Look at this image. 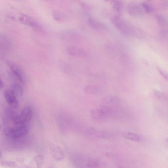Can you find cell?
Returning a JSON list of instances; mask_svg holds the SVG:
<instances>
[{
	"label": "cell",
	"mask_w": 168,
	"mask_h": 168,
	"mask_svg": "<svg viewBox=\"0 0 168 168\" xmlns=\"http://www.w3.org/2000/svg\"><path fill=\"white\" fill-rule=\"evenodd\" d=\"M113 108L101 106L100 107L91 111L92 117L97 121H106L113 115Z\"/></svg>",
	"instance_id": "1"
},
{
	"label": "cell",
	"mask_w": 168,
	"mask_h": 168,
	"mask_svg": "<svg viewBox=\"0 0 168 168\" xmlns=\"http://www.w3.org/2000/svg\"><path fill=\"white\" fill-rule=\"evenodd\" d=\"M111 21L113 25L122 34L127 36H131L133 25L128 23L125 20L118 16L113 17Z\"/></svg>",
	"instance_id": "2"
},
{
	"label": "cell",
	"mask_w": 168,
	"mask_h": 168,
	"mask_svg": "<svg viewBox=\"0 0 168 168\" xmlns=\"http://www.w3.org/2000/svg\"><path fill=\"white\" fill-rule=\"evenodd\" d=\"M28 131V126L22 125L16 128L6 129L4 131V133L6 136L10 138L17 139L25 136Z\"/></svg>",
	"instance_id": "3"
},
{
	"label": "cell",
	"mask_w": 168,
	"mask_h": 168,
	"mask_svg": "<svg viewBox=\"0 0 168 168\" xmlns=\"http://www.w3.org/2000/svg\"><path fill=\"white\" fill-rule=\"evenodd\" d=\"M33 112L30 106L24 108L20 114L15 117L13 119L15 124H23L30 121L32 118Z\"/></svg>",
	"instance_id": "4"
},
{
	"label": "cell",
	"mask_w": 168,
	"mask_h": 168,
	"mask_svg": "<svg viewBox=\"0 0 168 168\" xmlns=\"http://www.w3.org/2000/svg\"><path fill=\"white\" fill-rule=\"evenodd\" d=\"M20 22L26 25L31 27L34 29L41 30L42 27L37 21L32 17L25 14L21 15L19 17Z\"/></svg>",
	"instance_id": "5"
},
{
	"label": "cell",
	"mask_w": 168,
	"mask_h": 168,
	"mask_svg": "<svg viewBox=\"0 0 168 168\" xmlns=\"http://www.w3.org/2000/svg\"><path fill=\"white\" fill-rule=\"evenodd\" d=\"M4 96L6 101L10 106L14 109H17L19 106L17 98L10 89L6 90Z\"/></svg>",
	"instance_id": "6"
},
{
	"label": "cell",
	"mask_w": 168,
	"mask_h": 168,
	"mask_svg": "<svg viewBox=\"0 0 168 168\" xmlns=\"http://www.w3.org/2000/svg\"><path fill=\"white\" fill-rule=\"evenodd\" d=\"M128 13L131 16L138 17L141 16L144 13L145 10L142 6L139 4H132L128 6Z\"/></svg>",
	"instance_id": "7"
},
{
	"label": "cell",
	"mask_w": 168,
	"mask_h": 168,
	"mask_svg": "<svg viewBox=\"0 0 168 168\" xmlns=\"http://www.w3.org/2000/svg\"><path fill=\"white\" fill-rule=\"evenodd\" d=\"M119 98L116 96L108 95L104 97L101 101V106L113 107L120 102Z\"/></svg>",
	"instance_id": "8"
},
{
	"label": "cell",
	"mask_w": 168,
	"mask_h": 168,
	"mask_svg": "<svg viewBox=\"0 0 168 168\" xmlns=\"http://www.w3.org/2000/svg\"><path fill=\"white\" fill-rule=\"evenodd\" d=\"M67 52L69 54L73 56L86 58L88 56V54L86 51L82 48L76 46L69 47Z\"/></svg>",
	"instance_id": "9"
},
{
	"label": "cell",
	"mask_w": 168,
	"mask_h": 168,
	"mask_svg": "<svg viewBox=\"0 0 168 168\" xmlns=\"http://www.w3.org/2000/svg\"><path fill=\"white\" fill-rule=\"evenodd\" d=\"M88 158L82 154H76L73 156V161L75 165L77 167H88Z\"/></svg>",
	"instance_id": "10"
},
{
	"label": "cell",
	"mask_w": 168,
	"mask_h": 168,
	"mask_svg": "<svg viewBox=\"0 0 168 168\" xmlns=\"http://www.w3.org/2000/svg\"><path fill=\"white\" fill-rule=\"evenodd\" d=\"M7 64L14 76L21 83H23L24 75L20 68L19 66L12 62H8Z\"/></svg>",
	"instance_id": "11"
},
{
	"label": "cell",
	"mask_w": 168,
	"mask_h": 168,
	"mask_svg": "<svg viewBox=\"0 0 168 168\" xmlns=\"http://www.w3.org/2000/svg\"><path fill=\"white\" fill-rule=\"evenodd\" d=\"M62 36L65 40L76 41L80 40L81 36L77 33L71 31H65L63 33Z\"/></svg>",
	"instance_id": "12"
},
{
	"label": "cell",
	"mask_w": 168,
	"mask_h": 168,
	"mask_svg": "<svg viewBox=\"0 0 168 168\" xmlns=\"http://www.w3.org/2000/svg\"><path fill=\"white\" fill-rule=\"evenodd\" d=\"M103 90L101 87L96 85H88L84 88L86 94L91 95H98L102 92Z\"/></svg>",
	"instance_id": "13"
},
{
	"label": "cell",
	"mask_w": 168,
	"mask_h": 168,
	"mask_svg": "<svg viewBox=\"0 0 168 168\" xmlns=\"http://www.w3.org/2000/svg\"><path fill=\"white\" fill-rule=\"evenodd\" d=\"M89 25L91 28L96 30L102 31L106 29V25L102 22L92 18H90L88 21Z\"/></svg>",
	"instance_id": "14"
},
{
	"label": "cell",
	"mask_w": 168,
	"mask_h": 168,
	"mask_svg": "<svg viewBox=\"0 0 168 168\" xmlns=\"http://www.w3.org/2000/svg\"><path fill=\"white\" fill-rule=\"evenodd\" d=\"M122 135L125 138L135 142H139L142 140V137L140 135L130 132H124Z\"/></svg>",
	"instance_id": "15"
},
{
	"label": "cell",
	"mask_w": 168,
	"mask_h": 168,
	"mask_svg": "<svg viewBox=\"0 0 168 168\" xmlns=\"http://www.w3.org/2000/svg\"><path fill=\"white\" fill-rule=\"evenodd\" d=\"M10 89L17 98L21 97L23 95V89L20 84L16 83L12 84Z\"/></svg>",
	"instance_id": "16"
},
{
	"label": "cell",
	"mask_w": 168,
	"mask_h": 168,
	"mask_svg": "<svg viewBox=\"0 0 168 168\" xmlns=\"http://www.w3.org/2000/svg\"><path fill=\"white\" fill-rule=\"evenodd\" d=\"M101 166V162L97 159L89 158L88 159L87 167L89 168H97Z\"/></svg>",
	"instance_id": "17"
},
{
	"label": "cell",
	"mask_w": 168,
	"mask_h": 168,
	"mask_svg": "<svg viewBox=\"0 0 168 168\" xmlns=\"http://www.w3.org/2000/svg\"><path fill=\"white\" fill-rule=\"evenodd\" d=\"M53 154L54 157L56 160L60 161L63 160L64 158V154L58 147H56L53 150Z\"/></svg>",
	"instance_id": "18"
},
{
	"label": "cell",
	"mask_w": 168,
	"mask_h": 168,
	"mask_svg": "<svg viewBox=\"0 0 168 168\" xmlns=\"http://www.w3.org/2000/svg\"><path fill=\"white\" fill-rule=\"evenodd\" d=\"M53 19L58 22H62L65 19V16L61 12L59 11H54L52 12Z\"/></svg>",
	"instance_id": "19"
},
{
	"label": "cell",
	"mask_w": 168,
	"mask_h": 168,
	"mask_svg": "<svg viewBox=\"0 0 168 168\" xmlns=\"http://www.w3.org/2000/svg\"><path fill=\"white\" fill-rule=\"evenodd\" d=\"M112 3L114 10L117 12H119L121 11L122 3L121 0H114Z\"/></svg>",
	"instance_id": "20"
},
{
	"label": "cell",
	"mask_w": 168,
	"mask_h": 168,
	"mask_svg": "<svg viewBox=\"0 0 168 168\" xmlns=\"http://www.w3.org/2000/svg\"><path fill=\"white\" fill-rule=\"evenodd\" d=\"M157 22L160 26H164L166 25L167 23V21L165 18L160 15H157L156 16Z\"/></svg>",
	"instance_id": "21"
},
{
	"label": "cell",
	"mask_w": 168,
	"mask_h": 168,
	"mask_svg": "<svg viewBox=\"0 0 168 168\" xmlns=\"http://www.w3.org/2000/svg\"><path fill=\"white\" fill-rule=\"evenodd\" d=\"M142 5L145 12L147 13H151L154 11V9H153L151 6L146 2H144L142 3Z\"/></svg>",
	"instance_id": "22"
},
{
	"label": "cell",
	"mask_w": 168,
	"mask_h": 168,
	"mask_svg": "<svg viewBox=\"0 0 168 168\" xmlns=\"http://www.w3.org/2000/svg\"><path fill=\"white\" fill-rule=\"evenodd\" d=\"M157 69L159 73L168 82V74L162 70L160 68L158 67Z\"/></svg>",
	"instance_id": "23"
},
{
	"label": "cell",
	"mask_w": 168,
	"mask_h": 168,
	"mask_svg": "<svg viewBox=\"0 0 168 168\" xmlns=\"http://www.w3.org/2000/svg\"><path fill=\"white\" fill-rule=\"evenodd\" d=\"M154 94L155 96L156 97L158 98H161L162 97L163 95L161 93V92H159L157 91H156V90H154Z\"/></svg>",
	"instance_id": "24"
},
{
	"label": "cell",
	"mask_w": 168,
	"mask_h": 168,
	"mask_svg": "<svg viewBox=\"0 0 168 168\" xmlns=\"http://www.w3.org/2000/svg\"><path fill=\"white\" fill-rule=\"evenodd\" d=\"M160 34L162 36H164L166 35V32L165 31L162 30L160 32Z\"/></svg>",
	"instance_id": "25"
},
{
	"label": "cell",
	"mask_w": 168,
	"mask_h": 168,
	"mask_svg": "<svg viewBox=\"0 0 168 168\" xmlns=\"http://www.w3.org/2000/svg\"><path fill=\"white\" fill-rule=\"evenodd\" d=\"M4 83L2 81V80H1L0 81V87H1V88L2 89L4 88Z\"/></svg>",
	"instance_id": "26"
},
{
	"label": "cell",
	"mask_w": 168,
	"mask_h": 168,
	"mask_svg": "<svg viewBox=\"0 0 168 168\" xmlns=\"http://www.w3.org/2000/svg\"><path fill=\"white\" fill-rule=\"evenodd\" d=\"M104 1H107V2L111 1V2H113L114 1V0H104Z\"/></svg>",
	"instance_id": "27"
},
{
	"label": "cell",
	"mask_w": 168,
	"mask_h": 168,
	"mask_svg": "<svg viewBox=\"0 0 168 168\" xmlns=\"http://www.w3.org/2000/svg\"><path fill=\"white\" fill-rule=\"evenodd\" d=\"M166 142L167 143V144L168 145V138L166 139Z\"/></svg>",
	"instance_id": "28"
},
{
	"label": "cell",
	"mask_w": 168,
	"mask_h": 168,
	"mask_svg": "<svg viewBox=\"0 0 168 168\" xmlns=\"http://www.w3.org/2000/svg\"><path fill=\"white\" fill-rule=\"evenodd\" d=\"M148 1H151V0H148Z\"/></svg>",
	"instance_id": "29"
}]
</instances>
